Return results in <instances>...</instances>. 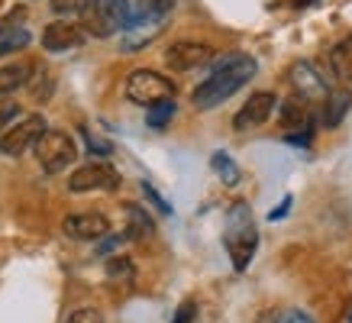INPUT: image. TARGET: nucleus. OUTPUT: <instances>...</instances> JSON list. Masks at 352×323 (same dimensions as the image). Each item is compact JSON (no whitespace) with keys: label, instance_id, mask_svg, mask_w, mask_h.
<instances>
[{"label":"nucleus","instance_id":"obj_22","mask_svg":"<svg viewBox=\"0 0 352 323\" xmlns=\"http://www.w3.org/2000/svg\"><path fill=\"white\" fill-rule=\"evenodd\" d=\"M171 117H175V100H162V104H152V107H149L146 123H149L152 129H165Z\"/></svg>","mask_w":352,"mask_h":323},{"label":"nucleus","instance_id":"obj_19","mask_svg":"<svg viewBox=\"0 0 352 323\" xmlns=\"http://www.w3.org/2000/svg\"><path fill=\"white\" fill-rule=\"evenodd\" d=\"M210 165H214V172L220 175V181L226 184V188H236V184L243 181V172H239V165H236L226 152H214V159H210Z\"/></svg>","mask_w":352,"mask_h":323},{"label":"nucleus","instance_id":"obj_32","mask_svg":"<svg viewBox=\"0 0 352 323\" xmlns=\"http://www.w3.org/2000/svg\"><path fill=\"white\" fill-rule=\"evenodd\" d=\"M304 3H314V0H304Z\"/></svg>","mask_w":352,"mask_h":323},{"label":"nucleus","instance_id":"obj_15","mask_svg":"<svg viewBox=\"0 0 352 323\" xmlns=\"http://www.w3.org/2000/svg\"><path fill=\"white\" fill-rule=\"evenodd\" d=\"M349 107H352V94L349 91H333L330 87V94L323 97V126L327 129H336L342 123V117L349 113Z\"/></svg>","mask_w":352,"mask_h":323},{"label":"nucleus","instance_id":"obj_17","mask_svg":"<svg viewBox=\"0 0 352 323\" xmlns=\"http://www.w3.org/2000/svg\"><path fill=\"white\" fill-rule=\"evenodd\" d=\"M30 71H32L30 62L3 65V68H0V94H13V91H20L23 85H30V78H32Z\"/></svg>","mask_w":352,"mask_h":323},{"label":"nucleus","instance_id":"obj_20","mask_svg":"<svg viewBox=\"0 0 352 323\" xmlns=\"http://www.w3.org/2000/svg\"><path fill=\"white\" fill-rule=\"evenodd\" d=\"M107 278L120 281V285H133L136 281V265L126 256H110L107 258Z\"/></svg>","mask_w":352,"mask_h":323},{"label":"nucleus","instance_id":"obj_14","mask_svg":"<svg viewBox=\"0 0 352 323\" xmlns=\"http://www.w3.org/2000/svg\"><path fill=\"white\" fill-rule=\"evenodd\" d=\"M281 126L285 129H298V133H304V129H314V107H310L307 97L300 94H291L288 100H281Z\"/></svg>","mask_w":352,"mask_h":323},{"label":"nucleus","instance_id":"obj_7","mask_svg":"<svg viewBox=\"0 0 352 323\" xmlns=\"http://www.w3.org/2000/svg\"><path fill=\"white\" fill-rule=\"evenodd\" d=\"M120 188V172L110 168L104 162H91L81 165L72 178H68V191L72 194H87V191H117Z\"/></svg>","mask_w":352,"mask_h":323},{"label":"nucleus","instance_id":"obj_23","mask_svg":"<svg viewBox=\"0 0 352 323\" xmlns=\"http://www.w3.org/2000/svg\"><path fill=\"white\" fill-rule=\"evenodd\" d=\"M26 45H30V32H26V30H13V32H7V36L0 39V58H3V55L20 52V49H26Z\"/></svg>","mask_w":352,"mask_h":323},{"label":"nucleus","instance_id":"obj_31","mask_svg":"<svg viewBox=\"0 0 352 323\" xmlns=\"http://www.w3.org/2000/svg\"><path fill=\"white\" fill-rule=\"evenodd\" d=\"M288 207H291V197H285V201H281V207H278L275 214H272V220H281V216L288 214Z\"/></svg>","mask_w":352,"mask_h":323},{"label":"nucleus","instance_id":"obj_30","mask_svg":"<svg viewBox=\"0 0 352 323\" xmlns=\"http://www.w3.org/2000/svg\"><path fill=\"white\" fill-rule=\"evenodd\" d=\"M194 317V304L188 301V304H182V311H178V317H175V323H184V320H191Z\"/></svg>","mask_w":352,"mask_h":323},{"label":"nucleus","instance_id":"obj_27","mask_svg":"<svg viewBox=\"0 0 352 323\" xmlns=\"http://www.w3.org/2000/svg\"><path fill=\"white\" fill-rule=\"evenodd\" d=\"M68 323H104V317H100V311H94V307H78V311L68 317Z\"/></svg>","mask_w":352,"mask_h":323},{"label":"nucleus","instance_id":"obj_12","mask_svg":"<svg viewBox=\"0 0 352 323\" xmlns=\"http://www.w3.org/2000/svg\"><path fill=\"white\" fill-rule=\"evenodd\" d=\"M85 36L87 32L78 23L55 20L43 32V49H49V52H72V49H78V45L85 43Z\"/></svg>","mask_w":352,"mask_h":323},{"label":"nucleus","instance_id":"obj_21","mask_svg":"<svg viewBox=\"0 0 352 323\" xmlns=\"http://www.w3.org/2000/svg\"><path fill=\"white\" fill-rule=\"evenodd\" d=\"M175 10V0H139L136 10L129 7V13H136V16H168Z\"/></svg>","mask_w":352,"mask_h":323},{"label":"nucleus","instance_id":"obj_3","mask_svg":"<svg viewBox=\"0 0 352 323\" xmlns=\"http://www.w3.org/2000/svg\"><path fill=\"white\" fill-rule=\"evenodd\" d=\"M129 20V0H87L81 10V30L87 36L107 39L117 36Z\"/></svg>","mask_w":352,"mask_h":323},{"label":"nucleus","instance_id":"obj_18","mask_svg":"<svg viewBox=\"0 0 352 323\" xmlns=\"http://www.w3.org/2000/svg\"><path fill=\"white\" fill-rule=\"evenodd\" d=\"M330 65H333V71H336L342 81H349L352 85V36L340 39V43L330 49Z\"/></svg>","mask_w":352,"mask_h":323},{"label":"nucleus","instance_id":"obj_16","mask_svg":"<svg viewBox=\"0 0 352 323\" xmlns=\"http://www.w3.org/2000/svg\"><path fill=\"white\" fill-rule=\"evenodd\" d=\"M152 233H155L152 216L139 204H126V233H123V236L133 239V243H142V239H149Z\"/></svg>","mask_w":352,"mask_h":323},{"label":"nucleus","instance_id":"obj_6","mask_svg":"<svg viewBox=\"0 0 352 323\" xmlns=\"http://www.w3.org/2000/svg\"><path fill=\"white\" fill-rule=\"evenodd\" d=\"M43 129H45V120L39 113L16 120V123H10L0 133V152L3 155H23L30 146H36V140L43 136Z\"/></svg>","mask_w":352,"mask_h":323},{"label":"nucleus","instance_id":"obj_4","mask_svg":"<svg viewBox=\"0 0 352 323\" xmlns=\"http://www.w3.org/2000/svg\"><path fill=\"white\" fill-rule=\"evenodd\" d=\"M36 159L45 175H58L78 159V146L62 129H43V136L36 140Z\"/></svg>","mask_w":352,"mask_h":323},{"label":"nucleus","instance_id":"obj_10","mask_svg":"<svg viewBox=\"0 0 352 323\" xmlns=\"http://www.w3.org/2000/svg\"><path fill=\"white\" fill-rule=\"evenodd\" d=\"M275 107H278V97L272 94V91H256V94H249V100L236 110L233 129H239V133H243V129L262 126V123H268V117L275 113Z\"/></svg>","mask_w":352,"mask_h":323},{"label":"nucleus","instance_id":"obj_13","mask_svg":"<svg viewBox=\"0 0 352 323\" xmlns=\"http://www.w3.org/2000/svg\"><path fill=\"white\" fill-rule=\"evenodd\" d=\"M291 85H294V94L307 97V100H323V97L330 94V85L323 81V75L310 62L291 65Z\"/></svg>","mask_w":352,"mask_h":323},{"label":"nucleus","instance_id":"obj_29","mask_svg":"<svg viewBox=\"0 0 352 323\" xmlns=\"http://www.w3.org/2000/svg\"><path fill=\"white\" fill-rule=\"evenodd\" d=\"M142 191L149 194L152 201H155V204H159V210L162 214H171V204H165V197H159V194H155V188H152V184H142Z\"/></svg>","mask_w":352,"mask_h":323},{"label":"nucleus","instance_id":"obj_24","mask_svg":"<svg viewBox=\"0 0 352 323\" xmlns=\"http://www.w3.org/2000/svg\"><path fill=\"white\" fill-rule=\"evenodd\" d=\"M268 323H317V320H314L307 311H300V307H285V311L272 313Z\"/></svg>","mask_w":352,"mask_h":323},{"label":"nucleus","instance_id":"obj_1","mask_svg":"<svg viewBox=\"0 0 352 323\" xmlns=\"http://www.w3.org/2000/svg\"><path fill=\"white\" fill-rule=\"evenodd\" d=\"M258 65L252 55H223L220 62H214V68H210V75L204 78L201 85L194 87V107L197 110H214L220 107L223 100H230V97L236 94V91H243L252 78H256Z\"/></svg>","mask_w":352,"mask_h":323},{"label":"nucleus","instance_id":"obj_9","mask_svg":"<svg viewBox=\"0 0 352 323\" xmlns=\"http://www.w3.org/2000/svg\"><path fill=\"white\" fill-rule=\"evenodd\" d=\"M165 30V16H136L129 13L126 26H123V43H120V52H139L146 49L152 39H159V32Z\"/></svg>","mask_w":352,"mask_h":323},{"label":"nucleus","instance_id":"obj_28","mask_svg":"<svg viewBox=\"0 0 352 323\" xmlns=\"http://www.w3.org/2000/svg\"><path fill=\"white\" fill-rule=\"evenodd\" d=\"M20 20H23V10H13V13H7L3 20H0V32L7 36V32H13V30H20Z\"/></svg>","mask_w":352,"mask_h":323},{"label":"nucleus","instance_id":"obj_5","mask_svg":"<svg viewBox=\"0 0 352 323\" xmlns=\"http://www.w3.org/2000/svg\"><path fill=\"white\" fill-rule=\"evenodd\" d=\"M126 97L139 107H152V104H162V100L175 97V81L152 71V68H136L126 78Z\"/></svg>","mask_w":352,"mask_h":323},{"label":"nucleus","instance_id":"obj_8","mask_svg":"<svg viewBox=\"0 0 352 323\" xmlns=\"http://www.w3.org/2000/svg\"><path fill=\"white\" fill-rule=\"evenodd\" d=\"M214 62V49L207 43H194V39H182V43H171L165 49V65L171 71H194L204 65Z\"/></svg>","mask_w":352,"mask_h":323},{"label":"nucleus","instance_id":"obj_26","mask_svg":"<svg viewBox=\"0 0 352 323\" xmlns=\"http://www.w3.org/2000/svg\"><path fill=\"white\" fill-rule=\"evenodd\" d=\"M87 0H52V13L58 16H72V13H81L85 10Z\"/></svg>","mask_w":352,"mask_h":323},{"label":"nucleus","instance_id":"obj_2","mask_svg":"<svg viewBox=\"0 0 352 323\" xmlns=\"http://www.w3.org/2000/svg\"><path fill=\"white\" fill-rule=\"evenodd\" d=\"M223 246L230 252V262H233L236 271H245L249 262L258 249V230H256V216H252V207L245 201H233L230 210H226V226H223Z\"/></svg>","mask_w":352,"mask_h":323},{"label":"nucleus","instance_id":"obj_11","mask_svg":"<svg viewBox=\"0 0 352 323\" xmlns=\"http://www.w3.org/2000/svg\"><path fill=\"white\" fill-rule=\"evenodd\" d=\"M65 236L68 239H78V243H97L110 233V220L97 210H85V214H72L65 216Z\"/></svg>","mask_w":352,"mask_h":323},{"label":"nucleus","instance_id":"obj_25","mask_svg":"<svg viewBox=\"0 0 352 323\" xmlns=\"http://www.w3.org/2000/svg\"><path fill=\"white\" fill-rule=\"evenodd\" d=\"M16 117H20V104H16V100H7V94H0V129L10 126Z\"/></svg>","mask_w":352,"mask_h":323}]
</instances>
